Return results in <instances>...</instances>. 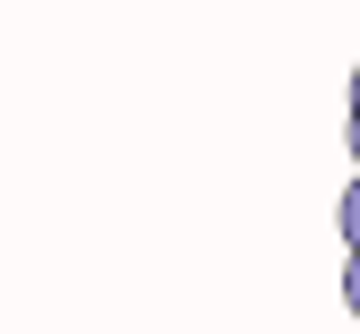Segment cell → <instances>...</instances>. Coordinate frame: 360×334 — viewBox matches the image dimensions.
Listing matches in <instances>:
<instances>
[{
	"label": "cell",
	"mask_w": 360,
	"mask_h": 334,
	"mask_svg": "<svg viewBox=\"0 0 360 334\" xmlns=\"http://www.w3.org/2000/svg\"><path fill=\"white\" fill-rule=\"evenodd\" d=\"M343 240H352V249H360V180H352V188H343Z\"/></svg>",
	"instance_id": "1"
},
{
	"label": "cell",
	"mask_w": 360,
	"mask_h": 334,
	"mask_svg": "<svg viewBox=\"0 0 360 334\" xmlns=\"http://www.w3.org/2000/svg\"><path fill=\"white\" fill-rule=\"evenodd\" d=\"M343 300H352V317H360V249H352V266H343Z\"/></svg>",
	"instance_id": "2"
},
{
	"label": "cell",
	"mask_w": 360,
	"mask_h": 334,
	"mask_svg": "<svg viewBox=\"0 0 360 334\" xmlns=\"http://www.w3.org/2000/svg\"><path fill=\"white\" fill-rule=\"evenodd\" d=\"M352 155H360V69H352Z\"/></svg>",
	"instance_id": "3"
}]
</instances>
